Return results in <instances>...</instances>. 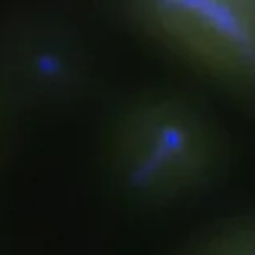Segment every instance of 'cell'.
<instances>
[{
  "label": "cell",
  "instance_id": "1",
  "mask_svg": "<svg viewBox=\"0 0 255 255\" xmlns=\"http://www.w3.org/2000/svg\"><path fill=\"white\" fill-rule=\"evenodd\" d=\"M211 140L202 119L177 104H154L130 117L121 138L128 174L141 187L179 194L203 177Z\"/></svg>",
  "mask_w": 255,
  "mask_h": 255
},
{
  "label": "cell",
  "instance_id": "2",
  "mask_svg": "<svg viewBox=\"0 0 255 255\" xmlns=\"http://www.w3.org/2000/svg\"><path fill=\"white\" fill-rule=\"evenodd\" d=\"M150 18L192 60L255 80V2H158L151 3Z\"/></svg>",
  "mask_w": 255,
  "mask_h": 255
},
{
  "label": "cell",
  "instance_id": "3",
  "mask_svg": "<svg viewBox=\"0 0 255 255\" xmlns=\"http://www.w3.org/2000/svg\"><path fill=\"white\" fill-rule=\"evenodd\" d=\"M210 255H255V231H241L229 236Z\"/></svg>",
  "mask_w": 255,
  "mask_h": 255
}]
</instances>
